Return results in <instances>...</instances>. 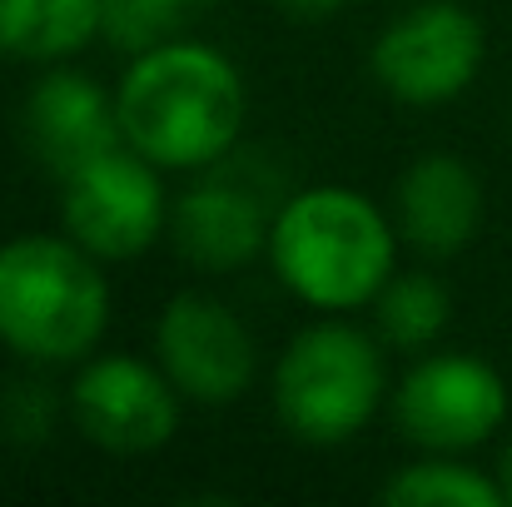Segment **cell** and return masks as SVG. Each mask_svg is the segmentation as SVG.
Wrapping results in <instances>:
<instances>
[{"mask_svg": "<svg viewBox=\"0 0 512 507\" xmlns=\"http://www.w3.org/2000/svg\"><path fill=\"white\" fill-rule=\"evenodd\" d=\"M125 145L160 169L224 160L244 130V80L229 55L199 40H165L130 60L115 90Z\"/></svg>", "mask_w": 512, "mask_h": 507, "instance_id": "cell-1", "label": "cell"}, {"mask_svg": "<svg viewBox=\"0 0 512 507\" xmlns=\"http://www.w3.org/2000/svg\"><path fill=\"white\" fill-rule=\"evenodd\" d=\"M398 234L358 189H299L269 229V264L279 284L309 309L348 314L378 299L393 279Z\"/></svg>", "mask_w": 512, "mask_h": 507, "instance_id": "cell-2", "label": "cell"}, {"mask_svg": "<svg viewBox=\"0 0 512 507\" xmlns=\"http://www.w3.org/2000/svg\"><path fill=\"white\" fill-rule=\"evenodd\" d=\"M110 324V289L80 239L20 234L0 244V343L35 363L85 358Z\"/></svg>", "mask_w": 512, "mask_h": 507, "instance_id": "cell-3", "label": "cell"}, {"mask_svg": "<svg viewBox=\"0 0 512 507\" xmlns=\"http://www.w3.org/2000/svg\"><path fill=\"white\" fill-rule=\"evenodd\" d=\"M383 398V358L353 324H314L274 363V413L314 448L348 443L368 428Z\"/></svg>", "mask_w": 512, "mask_h": 507, "instance_id": "cell-4", "label": "cell"}, {"mask_svg": "<svg viewBox=\"0 0 512 507\" xmlns=\"http://www.w3.org/2000/svg\"><path fill=\"white\" fill-rule=\"evenodd\" d=\"M488 55V35L473 10L458 0H428L398 15L378 40H373V80L398 100V105H443L458 100Z\"/></svg>", "mask_w": 512, "mask_h": 507, "instance_id": "cell-5", "label": "cell"}, {"mask_svg": "<svg viewBox=\"0 0 512 507\" xmlns=\"http://www.w3.org/2000/svg\"><path fill=\"white\" fill-rule=\"evenodd\" d=\"M508 418V383L473 353H433L393 388V423L428 453H463L488 443Z\"/></svg>", "mask_w": 512, "mask_h": 507, "instance_id": "cell-6", "label": "cell"}, {"mask_svg": "<svg viewBox=\"0 0 512 507\" xmlns=\"http://www.w3.org/2000/svg\"><path fill=\"white\" fill-rule=\"evenodd\" d=\"M160 165H150L140 150L115 145L110 155L90 160L65 179V229L80 239L95 259H135L145 254L165 229V184Z\"/></svg>", "mask_w": 512, "mask_h": 507, "instance_id": "cell-7", "label": "cell"}, {"mask_svg": "<svg viewBox=\"0 0 512 507\" xmlns=\"http://www.w3.org/2000/svg\"><path fill=\"white\" fill-rule=\"evenodd\" d=\"M179 388L165 368L125 353L90 358L70 388L75 423L105 453H155L179 428Z\"/></svg>", "mask_w": 512, "mask_h": 507, "instance_id": "cell-8", "label": "cell"}, {"mask_svg": "<svg viewBox=\"0 0 512 507\" xmlns=\"http://www.w3.org/2000/svg\"><path fill=\"white\" fill-rule=\"evenodd\" d=\"M155 353L174 388L194 403H234L254 378V338L209 294H179L155 324Z\"/></svg>", "mask_w": 512, "mask_h": 507, "instance_id": "cell-9", "label": "cell"}, {"mask_svg": "<svg viewBox=\"0 0 512 507\" xmlns=\"http://www.w3.org/2000/svg\"><path fill=\"white\" fill-rule=\"evenodd\" d=\"M25 145L35 150V160L45 169L70 179L75 169H85L90 160L110 155L115 145H125L120 110L95 80H85L75 70H50L30 85Z\"/></svg>", "mask_w": 512, "mask_h": 507, "instance_id": "cell-10", "label": "cell"}, {"mask_svg": "<svg viewBox=\"0 0 512 507\" xmlns=\"http://www.w3.org/2000/svg\"><path fill=\"white\" fill-rule=\"evenodd\" d=\"M269 229L274 214L234 174H209L174 199V244L209 274L244 269L259 249H269Z\"/></svg>", "mask_w": 512, "mask_h": 507, "instance_id": "cell-11", "label": "cell"}, {"mask_svg": "<svg viewBox=\"0 0 512 507\" xmlns=\"http://www.w3.org/2000/svg\"><path fill=\"white\" fill-rule=\"evenodd\" d=\"M483 179L458 155H423L398 179V234L423 254H458L483 229Z\"/></svg>", "mask_w": 512, "mask_h": 507, "instance_id": "cell-12", "label": "cell"}, {"mask_svg": "<svg viewBox=\"0 0 512 507\" xmlns=\"http://www.w3.org/2000/svg\"><path fill=\"white\" fill-rule=\"evenodd\" d=\"M100 35V0H0V50L65 60Z\"/></svg>", "mask_w": 512, "mask_h": 507, "instance_id": "cell-13", "label": "cell"}, {"mask_svg": "<svg viewBox=\"0 0 512 507\" xmlns=\"http://www.w3.org/2000/svg\"><path fill=\"white\" fill-rule=\"evenodd\" d=\"M378 329L393 348H433L443 329L453 324V294L433 274H393L378 289Z\"/></svg>", "mask_w": 512, "mask_h": 507, "instance_id": "cell-14", "label": "cell"}, {"mask_svg": "<svg viewBox=\"0 0 512 507\" xmlns=\"http://www.w3.org/2000/svg\"><path fill=\"white\" fill-rule=\"evenodd\" d=\"M383 503L388 507H503V483L468 468V463H448V458H428L413 463L403 473H393L383 483Z\"/></svg>", "mask_w": 512, "mask_h": 507, "instance_id": "cell-15", "label": "cell"}, {"mask_svg": "<svg viewBox=\"0 0 512 507\" xmlns=\"http://www.w3.org/2000/svg\"><path fill=\"white\" fill-rule=\"evenodd\" d=\"M174 30H179V20L150 0H100V35L125 55H145V50L165 45L174 40Z\"/></svg>", "mask_w": 512, "mask_h": 507, "instance_id": "cell-16", "label": "cell"}, {"mask_svg": "<svg viewBox=\"0 0 512 507\" xmlns=\"http://www.w3.org/2000/svg\"><path fill=\"white\" fill-rule=\"evenodd\" d=\"M284 10H294V15H334L343 0H279Z\"/></svg>", "mask_w": 512, "mask_h": 507, "instance_id": "cell-17", "label": "cell"}, {"mask_svg": "<svg viewBox=\"0 0 512 507\" xmlns=\"http://www.w3.org/2000/svg\"><path fill=\"white\" fill-rule=\"evenodd\" d=\"M150 5H160L165 15H174V20L184 25V20H189L194 10H204V5H214V0H150Z\"/></svg>", "mask_w": 512, "mask_h": 507, "instance_id": "cell-18", "label": "cell"}, {"mask_svg": "<svg viewBox=\"0 0 512 507\" xmlns=\"http://www.w3.org/2000/svg\"><path fill=\"white\" fill-rule=\"evenodd\" d=\"M498 483H503V498L512 503V443L503 448V463H498Z\"/></svg>", "mask_w": 512, "mask_h": 507, "instance_id": "cell-19", "label": "cell"}]
</instances>
